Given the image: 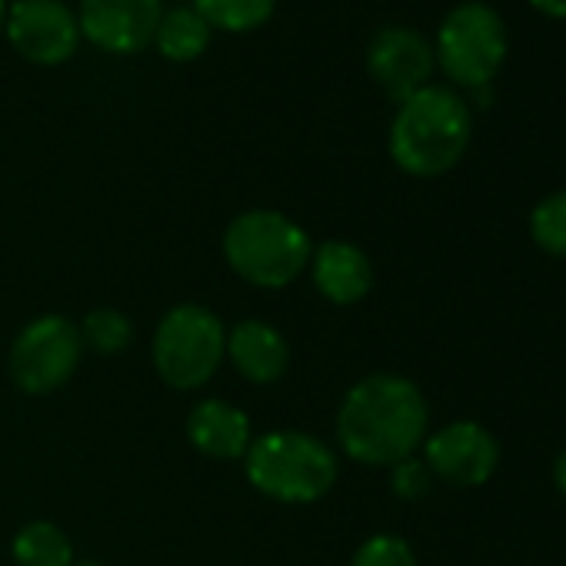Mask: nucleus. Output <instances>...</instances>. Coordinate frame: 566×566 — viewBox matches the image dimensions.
Here are the masks:
<instances>
[{"label":"nucleus","mask_w":566,"mask_h":566,"mask_svg":"<svg viewBox=\"0 0 566 566\" xmlns=\"http://www.w3.org/2000/svg\"><path fill=\"white\" fill-rule=\"evenodd\" d=\"M187 440L197 453L210 460H243L247 447L253 443L250 417L243 407L223 397H207L187 413Z\"/></svg>","instance_id":"obj_14"},{"label":"nucleus","mask_w":566,"mask_h":566,"mask_svg":"<svg viewBox=\"0 0 566 566\" xmlns=\"http://www.w3.org/2000/svg\"><path fill=\"white\" fill-rule=\"evenodd\" d=\"M530 237L543 253L566 260V190L543 197L530 210Z\"/></svg>","instance_id":"obj_19"},{"label":"nucleus","mask_w":566,"mask_h":566,"mask_svg":"<svg viewBox=\"0 0 566 566\" xmlns=\"http://www.w3.org/2000/svg\"><path fill=\"white\" fill-rule=\"evenodd\" d=\"M276 0H193V11L210 24V31L247 34L273 18Z\"/></svg>","instance_id":"obj_17"},{"label":"nucleus","mask_w":566,"mask_h":566,"mask_svg":"<svg viewBox=\"0 0 566 566\" xmlns=\"http://www.w3.org/2000/svg\"><path fill=\"white\" fill-rule=\"evenodd\" d=\"M470 137V104L450 87L427 84L397 107L390 124V157L410 177H440L463 160Z\"/></svg>","instance_id":"obj_2"},{"label":"nucleus","mask_w":566,"mask_h":566,"mask_svg":"<svg viewBox=\"0 0 566 566\" xmlns=\"http://www.w3.org/2000/svg\"><path fill=\"white\" fill-rule=\"evenodd\" d=\"M77 327H81L84 350L97 357H120L134 344V321L117 307H94Z\"/></svg>","instance_id":"obj_18"},{"label":"nucleus","mask_w":566,"mask_h":566,"mask_svg":"<svg viewBox=\"0 0 566 566\" xmlns=\"http://www.w3.org/2000/svg\"><path fill=\"white\" fill-rule=\"evenodd\" d=\"M164 18L160 0H81V38L104 54H140L154 44Z\"/></svg>","instance_id":"obj_10"},{"label":"nucleus","mask_w":566,"mask_h":566,"mask_svg":"<svg viewBox=\"0 0 566 566\" xmlns=\"http://www.w3.org/2000/svg\"><path fill=\"white\" fill-rule=\"evenodd\" d=\"M350 566H417V553L397 533H374L354 549Z\"/></svg>","instance_id":"obj_20"},{"label":"nucleus","mask_w":566,"mask_h":566,"mask_svg":"<svg viewBox=\"0 0 566 566\" xmlns=\"http://www.w3.org/2000/svg\"><path fill=\"white\" fill-rule=\"evenodd\" d=\"M530 4L549 18H566V0H530Z\"/></svg>","instance_id":"obj_23"},{"label":"nucleus","mask_w":566,"mask_h":566,"mask_svg":"<svg viewBox=\"0 0 566 566\" xmlns=\"http://www.w3.org/2000/svg\"><path fill=\"white\" fill-rule=\"evenodd\" d=\"M11 556L18 566H74V543L64 533V526L51 520H31L24 523L11 539Z\"/></svg>","instance_id":"obj_15"},{"label":"nucleus","mask_w":566,"mask_h":566,"mask_svg":"<svg viewBox=\"0 0 566 566\" xmlns=\"http://www.w3.org/2000/svg\"><path fill=\"white\" fill-rule=\"evenodd\" d=\"M74 566H107V563H101V559H81V563H74Z\"/></svg>","instance_id":"obj_25"},{"label":"nucleus","mask_w":566,"mask_h":566,"mask_svg":"<svg viewBox=\"0 0 566 566\" xmlns=\"http://www.w3.org/2000/svg\"><path fill=\"white\" fill-rule=\"evenodd\" d=\"M150 360L167 387L200 390L227 360V327L203 304H177L154 327Z\"/></svg>","instance_id":"obj_5"},{"label":"nucleus","mask_w":566,"mask_h":566,"mask_svg":"<svg viewBox=\"0 0 566 566\" xmlns=\"http://www.w3.org/2000/svg\"><path fill=\"white\" fill-rule=\"evenodd\" d=\"M4 34L24 61L41 67H57L81 48L77 14L61 0H18L8 11Z\"/></svg>","instance_id":"obj_9"},{"label":"nucleus","mask_w":566,"mask_h":566,"mask_svg":"<svg viewBox=\"0 0 566 566\" xmlns=\"http://www.w3.org/2000/svg\"><path fill=\"white\" fill-rule=\"evenodd\" d=\"M8 11H11V8H8V0H0V34L8 31Z\"/></svg>","instance_id":"obj_24"},{"label":"nucleus","mask_w":566,"mask_h":566,"mask_svg":"<svg viewBox=\"0 0 566 566\" xmlns=\"http://www.w3.org/2000/svg\"><path fill=\"white\" fill-rule=\"evenodd\" d=\"M243 473L260 496L287 506H304L324 500L334 490L340 463L321 437L283 427L253 437L243 453Z\"/></svg>","instance_id":"obj_3"},{"label":"nucleus","mask_w":566,"mask_h":566,"mask_svg":"<svg viewBox=\"0 0 566 566\" xmlns=\"http://www.w3.org/2000/svg\"><path fill=\"white\" fill-rule=\"evenodd\" d=\"M433 67H437L433 48H430V41L420 31H410V28H384L370 41L367 71L380 84V91L390 101H397V104H403L420 87H427Z\"/></svg>","instance_id":"obj_11"},{"label":"nucleus","mask_w":566,"mask_h":566,"mask_svg":"<svg viewBox=\"0 0 566 566\" xmlns=\"http://www.w3.org/2000/svg\"><path fill=\"white\" fill-rule=\"evenodd\" d=\"M210 24L193 11V8H174L160 18V28H157V51L160 57L174 61V64H187V61H197L207 44H210Z\"/></svg>","instance_id":"obj_16"},{"label":"nucleus","mask_w":566,"mask_h":566,"mask_svg":"<svg viewBox=\"0 0 566 566\" xmlns=\"http://www.w3.org/2000/svg\"><path fill=\"white\" fill-rule=\"evenodd\" d=\"M420 450L433 480L457 486V490L483 486L500 467V443L476 420H453L427 433Z\"/></svg>","instance_id":"obj_8"},{"label":"nucleus","mask_w":566,"mask_h":566,"mask_svg":"<svg viewBox=\"0 0 566 566\" xmlns=\"http://www.w3.org/2000/svg\"><path fill=\"white\" fill-rule=\"evenodd\" d=\"M390 470H394L390 486H394V493H397L400 500H407V503L423 500V496L430 493V486H433V473H430V470H427V463H423V460H417V457L400 460V463H397V467H390Z\"/></svg>","instance_id":"obj_21"},{"label":"nucleus","mask_w":566,"mask_h":566,"mask_svg":"<svg viewBox=\"0 0 566 566\" xmlns=\"http://www.w3.org/2000/svg\"><path fill=\"white\" fill-rule=\"evenodd\" d=\"M506 44L510 38L503 18L483 0H467L443 18L433 57L453 84L480 91L500 74Z\"/></svg>","instance_id":"obj_6"},{"label":"nucleus","mask_w":566,"mask_h":566,"mask_svg":"<svg viewBox=\"0 0 566 566\" xmlns=\"http://www.w3.org/2000/svg\"><path fill=\"white\" fill-rule=\"evenodd\" d=\"M227 360L247 384L270 387L291 370V340L270 321L247 317L227 331Z\"/></svg>","instance_id":"obj_12"},{"label":"nucleus","mask_w":566,"mask_h":566,"mask_svg":"<svg viewBox=\"0 0 566 566\" xmlns=\"http://www.w3.org/2000/svg\"><path fill=\"white\" fill-rule=\"evenodd\" d=\"M314 253L311 233L280 210H243L223 230L227 266L260 291H283L307 273Z\"/></svg>","instance_id":"obj_4"},{"label":"nucleus","mask_w":566,"mask_h":566,"mask_svg":"<svg viewBox=\"0 0 566 566\" xmlns=\"http://www.w3.org/2000/svg\"><path fill=\"white\" fill-rule=\"evenodd\" d=\"M430 433V403L423 390L400 374H370L357 380L337 410L340 450L364 467H397L410 460Z\"/></svg>","instance_id":"obj_1"},{"label":"nucleus","mask_w":566,"mask_h":566,"mask_svg":"<svg viewBox=\"0 0 566 566\" xmlns=\"http://www.w3.org/2000/svg\"><path fill=\"white\" fill-rule=\"evenodd\" d=\"M84 360L81 327L64 314H41L21 327L11 344L8 370L18 390L31 397H48L71 384Z\"/></svg>","instance_id":"obj_7"},{"label":"nucleus","mask_w":566,"mask_h":566,"mask_svg":"<svg viewBox=\"0 0 566 566\" xmlns=\"http://www.w3.org/2000/svg\"><path fill=\"white\" fill-rule=\"evenodd\" d=\"M549 476H553V486L566 496V450H559L556 453V460H553V470H549Z\"/></svg>","instance_id":"obj_22"},{"label":"nucleus","mask_w":566,"mask_h":566,"mask_svg":"<svg viewBox=\"0 0 566 566\" xmlns=\"http://www.w3.org/2000/svg\"><path fill=\"white\" fill-rule=\"evenodd\" d=\"M311 276L324 301L337 307H354L374 291V263L364 247L350 240H324L311 253Z\"/></svg>","instance_id":"obj_13"}]
</instances>
